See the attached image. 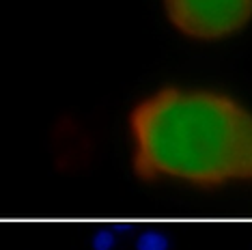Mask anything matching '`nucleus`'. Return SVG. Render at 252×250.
I'll return each instance as SVG.
<instances>
[{
  "mask_svg": "<svg viewBox=\"0 0 252 250\" xmlns=\"http://www.w3.org/2000/svg\"><path fill=\"white\" fill-rule=\"evenodd\" d=\"M127 127L140 181H252V112L224 93L164 87L131 108Z\"/></svg>",
  "mask_w": 252,
  "mask_h": 250,
  "instance_id": "nucleus-1",
  "label": "nucleus"
},
{
  "mask_svg": "<svg viewBox=\"0 0 252 250\" xmlns=\"http://www.w3.org/2000/svg\"><path fill=\"white\" fill-rule=\"evenodd\" d=\"M164 11L181 35L218 41L250 24L252 0H164Z\"/></svg>",
  "mask_w": 252,
  "mask_h": 250,
  "instance_id": "nucleus-2",
  "label": "nucleus"
},
{
  "mask_svg": "<svg viewBox=\"0 0 252 250\" xmlns=\"http://www.w3.org/2000/svg\"><path fill=\"white\" fill-rule=\"evenodd\" d=\"M138 250H168V240L159 233H145L138 240Z\"/></svg>",
  "mask_w": 252,
  "mask_h": 250,
  "instance_id": "nucleus-3",
  "label": "nucleus"
},
{
  "mask_svg": "<svg viewBox=\"0 0 252 250\" xmlns=\"http://www.w3.org/2000/svg\"><path fill=\"white\" fill-rule=\"evenodd\" d=\"M112 235H108V233H99V235L95 237V242H93V246L95 250H110L112 248Z\"/></svg>",
  "mask_w": 252,
  "mask_h": 250,
  "instance_id": "nucleus-4",
  "label": "nucleus"
}]
</instances>
